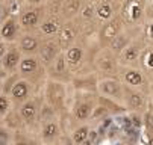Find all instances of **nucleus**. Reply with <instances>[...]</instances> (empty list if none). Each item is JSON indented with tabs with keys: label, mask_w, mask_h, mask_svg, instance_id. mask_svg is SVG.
I'll return each mask as SVG.
<instances>
[{
	"label": "nucleus",
	"mask_w": 153,
	"mask_h": 145,
	"mask_svg": "<svg viewBox=\"0 0 153 145\" xmlns=\"http://www.w3.org/2000/svg\"><path fill=\"white\" fill-rule=\"evenodd\" d=\"M94 65L99 73H102L106 77H117L118 74V56L112 53L109 49H103L99 52V54L94 59Z\"/></svg>",
	"instance_id": "20e7f679"
},
{
	"label": "nucleus",
	"mask_w": 153,
	"mask_h": 145,
	"mask_svg": "<svg viewBox=\"0 0 153 145\" xmlns=\"http://www.w3.org/2000/svg\"><path fill=\"white\" fill-rule=\"evenodd\" d=\"M73 85L76 89H85V91H97V76L96 74H86L83 77H73Z\"/></svg>",
	"instance_id": "5701e85b"
},
{
	"label": "nucleus",
	"mask_w": 153,
	"mask_h": 145,
	"mask_svg": "<svg viewBox=\"0 0 153 145\" xmlns=\"http://www.w3.org/2000/svg\"><path fill=\"white\" fill-rule=\"evenodd\" d=\"M82 5H83V0H64L59 9V14L65 21L67 20H74L79 15Z\"/></svg>",
	"instance_id": "f3484780"
},
{
	"label": "nucleus",
	"mask_w": 153,
	"mask_h": 145,
	"mask_svg": "<svg viewBox=\"0 0 153 145\" xmlns=\"http://www.w3.org/2000/svg\"><path fill=\"white\" fill-rule=\"evenodd\" d=\"M147 46V41L143 35V30L130 41V43L124 47V50L118 54V62L120 65H130V67H137L138 65V59L144 47Z\"/></svg>",
	"instance_id": "7ed1b4c3"
},
{
	"label": "nucleus",
	"mask_w": 153,
	"mask_h": 145,
	"mask_svg": "<svg viewBox=\"0 0 153 145\" xmlns=\"http://www.w3.org/2000/svg\"><path fill=\"white\" fill-rule=\"evenodd\" d=\"M59 136H61V127H59V124L55 119H49V121L42 122L41 139L44 141V142H47V144L56 142Z\"/></svg>",
	"instance_id": "2eb2a0df"
},
{
	"label": "nucleus",
	"mask_w": 153,
	"mask_h": 145,
	"mask_svg": "<svg viewBox=\"0 0 153 145\" xmlns=\"http://www.w3.org/2000/svg\"><path fill=\"white\" fill-rule=\"evenodd\" d=\"M9 109H11V101L6 94H2L0 95V115H5Z\"/></svg>",
	"instance_id": "f704fd0d"
},
{
	"label": "nucleus",
	"mask_w": 153,
	"mask_h": 145,
	"mask_svg": "<svg viewBox=\"0 0 153 145\" xmlns=\"http://www.w3.org/2000/svg\"><path fill=\"white\" fill-rule=\"evenodd\" d=\"M147 0H123L120 5V17L126 26H140L146 18Z\"/></svg>",
	"instance_id": "f257e3e1"
},
{
	"label": "nucleus",
	"mask_w": 153,
	"mask_h": 145,
	"mask_svg": "<svg viewBox=\"0 0 153 145\" xmlns=\"http://www.w3.org/2000/svg\"><path fill=\"white\" fill-rule=\"evenodd\" d=\"M47 70L50 71L49 76L53 80H59V82H71L73 76L70 73L68 64H67V59H65L64 50L59 52V54L55 57V60L47 67Z\"/></svg>",
	"instance_id": "6e6552de"
},
{
	"label": "nucleus",
	"mask_w": 153,
	"mask_h": 145,
	"mask_svg": "<svg viewBox=\"0 0 153 145\" xmlns=\"http://www.w3.org/2000/svg\"><path fill=\"white\" fill-rule=\"evenodd\" d=\"M38 47H39V39L35 36V35H25L21 36L20 39V50L21 53H26V54H33L38 52Z\"/></svg>",
	"instance_id": "393cba45"
},
{
	"label": "nucleus",
	"mask_w": 153,
	"mask_h": 145,
	"mask_svg": "<svg viewBox=\"0 0 153 145\" xmlns=\"http://www.w3.org/2000/svg\"><path fill=\"white\" fill-rule=\"evenodd\" d=\"M46 101L50 107H53L55 110H61L64 109L65 105V86H64V82L59 80H53L49 79L47 83H46V92H44Z\"/></svg>",
	"instance_id": "423d86ee"
},
{
	"label": "nucleus",
	"mask_w": 153,
	"mask_h": 145,
	"mask_svg": "<svg viewBox=\"0 0 153 145\" xmlns=\"http://www.w3.org/2000/svg\"><path fill=\"white\" fill-rule=\"evenodd\" d=\"M93 107H94L93 103H90V101H77L73 109V115L77 121H86V119H90Z\"/></svg>",
	"instance_id": "a878e982"
},
{
	"label": "nucleus",
	"mask_w": 153,
	"mask_h": 145,
	"mask_svg": "<svg viewBox=\"0 0 153 145\" xmlns=\"http://www.w3.org/2000/svg\"><path fill=\"white\" fill-rule=\"evenodd\" d=\"M32 2H36V0H32Z\"/></svg>",
	"instance_id": "79ce46f5"
},
{
	"label": "nucleus",
	"mask_w": 153,
	"mask_h": 145,
	"mask_svg": "<svg viewBox=\"0 0 153 145\" xmlns=\"http://www.w3.org/2000/svg\"><path fill=\"white\" fill-rule=\"evenodd\" d=\"M117 77L123 82L124 85H127V86L141 89V91H144L146 94L149 92L150 83H149L147 74H146L141 68L130 67V65H120V67H118V74H117Z\"/></svg>",
	"instance_id": "f03ea898"
},
{
	"label": "nucleus",
	"mask_w": 153,
	"mask_h": 145,
	"mask_svg": "<svg viewBox=\"0 0 153 145\" xmlns=\"http://www.w3.org/2000/svg\"><path fill=\"white\" fill-rule=\"evenodd\" d=\"M29 94H30V88H29V82L27 80H23V79H18L15 83L12 85L11 91H9V95L12 97L14 101L17 103H23L29 98Z\"/></svg>",
	"instance_id": "6ab92c4d"
},
{
	"label": "nucleus",
	"mask_w": 153,
	"mask_h": 145,
	"mask_svg": "<svg viewBox=\"0 0 153 145\" xmlns=\"http://www.w3.org/2000/svg\"><path fill=\"white\" fill-rule=\"evenodd\" d=\"M65 59H67V64L71 70H77L83 60V47L80 44H71L70 47H67L64 50Z\"/></svg>",
	"instance_id": "4468645a"
},
{
	"label": "nucleus",
	"mask_w": 153,
	"mask_h": 145,
	"mask_svg": "<svg viewBox=\"0 0 153 145\" xmlns=\"http://www.w3.org/2000/svg\"><path fill=\"white\" fill-rule=\"evenodd\" d=\"M143 35L147 43H153V20H149V23L143 27Z\"/></svg>",
	"instance_id": "72a5a7b5"
},
{
	"label": "nucleus",
	"mask_w": 153,
	"mask_h": 145,
	"mask_svg": "<svg viewBox=\"0 0 153 145\" xmlns=\"http://www.w3.org/2000/svg\"><path fill=\"white\" fill-rule=\"evenodd\" d=\"M146 18L153 20V0H152V3L147 6V9H146Z\"/></svg>",
	"instance_id": "4c0bfd02"
},
{
	"label": "nucleus",
	"mask_w": 153,
	"mask_h": 145,
	"mask_svg": "<svg viewBox=\"0 0 153 145\" xmlns=\"http://www.w3.org/2000/svg\"><path fill=\"white\" fill-rule=\"evenodd\" d=\"M38 112H39L38 103L35 100H29V98L26 101H23V105H21V107H20V115L25 119L26 124L35 122L38 119Z\"/></svg>",
	"instance_id": "412c9836"
},
{
	"label": "nucleus",
	"mask_w": 153,
	"mask_h": 145,
	"mask_svg": "<svg viewBox=\"0 0 153 145\" xmlns=\"http://www.w3.org/2000/svg\"><path fill=\"white\" fill-rule=\"evenodd\" d=\"M42 14H44V8H30L27 11H25L20 17V24L21 27L25 29H33L39 24L41 18H42Z\"/></svg>",
	"instance_id": "f8f14e48"
},
{
	"label": "nucleus",
	"mask_w": 153,
	"mask_h": 145,
	"mask_svg": "<svg viewBox=\"0 0 153 145\" xmlns=\"http://www.w3.org/2000/svg\"><path fill=\"white\" fill-rule=\"evenodd\" d=\"M2 3H3V0H0V8H2Z\"/></svg>",
	"instance_id": "ea45409f"
},
{
	"label": "nucleus",
	"mask_w": 153,
	"mask_h": 145,
	"mask_svg": "<svg viewBox=\"0 0 153 145\" xmlns=\"http://www.w3.org/2000/svg\"><path fill=\"white\" fill-rule=\"evenodd\" d=\"M17 32H18V23L15 18H6L2 27H0V36L6 43H12L17 38Z\"/></svg>",
	"instance_id": "4be33fe9"
},
{
	"label": "nucleus",
	"mask_w": 153,
	"mask_h": 145,
	"mask_svg": "<svg viewBox=\"0 0 153 145\" xmlns=\"http://www.w3.org/2000/svg\"><path fill=\"white\" fill-rule=\"evenodd\" d=\"M96 9H97V3L96 2H88L82 5V9H80V17L83 20H93L96 17Z\"/></svg>",
	"instance_id": "c756f323"
},
{
	"label": "nucleus",
	"mask_w": 153,
	"mask_h": 145,
	"mask_svg": "<svg viewBox=\"0 0 153 145\" xmlns=\"http://www.w3.org/2000/svg\"><path fill=\"white\" fill-rule=\"evenodd\" d=\"M143 127L144 133L153 138V103H147V107L143 112Z\"/></svg>",
	"instance_id": "cd10ccee"
},
{
	"label": "nucleus",
	"mask_w": 153,
	"mask_h": 145,
	"mask_svg": "<svg viewBox=\"0 0 153 145\" xmlns=\"http://www.w3.org/2000/svg\"><path fill=\"white\" fill-rule=\"evenodd\" d=\"M138 65L146 74L153 73V47L152 46L144 47V50L141 52L140 59H138Z\"/></svg>",
	"instance_id": "b1692460"
},
{
	"label": "nucleus",
	"mask_w": 153,
	"mask_h": 145,
	"mask_svg": "<svg viewBox=\"0 0 153 145\" xmlns=\"http://www.w3.org/2000/svg\"><path fill=\"white\" fill-rule=\"evenodd\" d=\"M88 132H90V127H88V126H80V127H77V129L71 133V141H73V144H83V142L86 141Z\"/></svg>",
	"instance_id": "c85d7f7f"
},
{
	"label": "nucleus",
	"mask_w": 153,
	"mask_h": 145,
	"mask_svg": "<svg viewBox=\"0 0 153 145\" xmlns=\"http://www.w3.org/2000/svg\"><path fill=\"white\" fill-rule=\"evenodd\" d=\"M5 124H6V127L8 129H14V130H18L23 127V124H25V119L21 118L20 112L17 110H8L5 113Z\"/></svg>",
	"instance_id": "bb28decb"
},
{
	"label": "nucleus",
	"mask_w": 153,
	"mask_h": 145,
	"mask_svg": "<svg viewBox=\"0 0 153 145\" xmlns=\"http://www.w3.org/2000/svg\"><path fill=\"white\" fill-rule=\"evenodd\" d=\"M108 115H111V113H109L108 112V109L103 106V105H100V103H99V105L97 106H94L93 107V112H91V115H90V119H103L105 116H108Z\"/></svg>",
	"instance_id": "7c9ffc66"
},
{
	"label": "nucleus",
	"mask_w": 153,
	"mask_h": 145,
	"mask_svg": "<svg viewBox=\"0 0 153 145\" xmlns=\"http://www.w3.org/2000/svg\"><path fill=\"white\" fill-rule=\"evenodd\" d=\"M20 60H21V50H20L17 46L11 44V47L6 49V52H5V54H3V57H2V65H3V68L8 70V71H12V70H15V68L18 67Z\"/></svg>",
	"instance_id": "a211bd4d"
},
{
	"label": "nucleus",
	"mask_w": 153,
	"mask_h": 145,
	"mask_svg": "<svg viewBox=\"0 0 153 145\" xmlns=\"http://www.w3.org/2000/svg\"><path fill=\"white\" fill-rule=\"evenodd\" d=\"M62 49L59 47L58 41L55 39H46L44 43H39V47H38V54H39V62L46 68L55 60V57L59 54Z\"/></svg>",
	"instance_id": "9b49d317"
},
{
	"label": "nucleus",
	"mask_w": 153,
	"mask_h": 145,
	"mask_svg": "<svg viewBox=\"0 0 153 145\" xmlns=\"http://www.w3.org/2000/svg\"><path fill=\"white\" fill-rule=\"evenodd\" d=\"M64 0H47V6H46V11L49 15H56L59 14V9H61V5H62Z\"/></svg>",
	"instance_id": "2f4dec72"
},
{
	"label": "nucleus",
	"mask_w": 153,
	"mask_h": 145,
	"mask_svg": "<svg viewBox=\"0 0 153 145\" xmlns=\"http://www.w3.org/2000/svg\"><path fill=\"white\" fill-rule=\"evenodd\" d=\"M0 41H2V36H0Z\"/></svg>",
	"instance_id": "a19ab883"
},
{
	"label": "nucleus",
	"mask_w": 153,
	"mask_h": 145,
	"mask_svg": "<svg viewBox=\"0 0 153 145\" xmlns=\"http://www.w3.org/2000/svg\"><path fill=\"white\" fill-rule=\"evenodd\" d=\"M115 11H117V6L114 3V0H102V2L97 3L96 17L100 23H105L115 15Z\"/></svg>",
	"instance_id": "aec40b11"
},
{
	"label": "nucleus",
	"mask_w": 153,
	"mask_h": 145,
	"mask_svg": "<svg viewBox=\"0 0 153 145\" xmlns=\"http://www.w3.org/2000/svg\"><path fill=\"white\" fill-rule=\"evenodd\" d=\"M100 141V138H99V133L96 132V130H90L88 132V136H86V141L83 142L85 145H91V144H97Z\"/></svg>",
	"instance_id": "c9c22d12"
},
{
	"label": "nucleus",
	"mask_w": 153,
	"mask_h": 145,
	"mask_svg": "<svg viewBox=\"0 0 153 145\" xmlns=\"http://www.w3.org/2000/svg\"><path fill=\"white\" fill-rule=\"evenodd\" d=\"M5 52H6V43L5 41H0V62H2V57H3Z\"/></svg>",
	"instance_id": "58836bf2"
},
{
	"label": "nucleus",
	"mask_w": 153,
	"mask_h": 145,
	"mask_svg": "<svg viewBox=\"0 0 153 145\" xmlns=\"http://www.w3.org/2000/svg\"><path fill=\"white\" fill-rule=\"evenodd\" d=\"M97 91L118 103H123V82L118 77H105L97 82Z\"/></svg>",
	"instance_id": "0eeeda50"
},
{
	"label": "nucleus",
	"mask_w": 153,
	"mask_h": 145,
	"mask_svg": "<svg viewBox=\"0 0 153 145\" xmlns=\"http://www.w3.org/2000/svg\"><path fill=\"white\" fill-rule=\"evenodd\" d=\"M9 141H11V133L8 127L0 126V144H8Z\"/></svg>",
	"instance_id": "e433bc0d"
},
{
	"label": "nucleus",
	"mask_w": 153,
	"mask_h": 145,
	"mask_svg": "<svg viewBox=\"0 0 153 145\" xmlns=\"http://www.w3.org/2000/svg\"><path fill=\"white\" fill-rule=\"evenodd\" d=\"M126 27V23L123 21V18L118 15H114L111 20L105 21V24L102 26V30H100V43L103 46H108V43L111 41L117 33H120L123 29Z\"/></svg>",
	"instance_id": "1a4fd4ad"
},
{
	"label": "nucleus",
	"mask_w": 153,
	"mask_h": 145,
	"mask_svg": "<svg viewBox=\"0 0 153 145\" xmlns=\"http://www.w3.org/2000/svg\"><path fill=\"white\" fill-rule=\"evenodd\" d=\"M64 18L59 17L58 14L56 15H49L46 20H42V23L39 26V32L46 36H52V35H56L59 32V29L62 27V23Z\"/></svg>",
	"instance_id": "dca6fc26"
},
{
	"label": "nucleus",
	"mask_w": 153,
	"mask_h": 145,
	"mask_svg": "<svg viewBox=\"0 0 153 145\" xmlns=\"http://www.w3.org/2000/svg\"><path fill=\"white\" fill-rule=\"evenodd\" d=\"M77 33H79V26H76L73 23V20H67V23L62 24V27L59 29V32L56 33L58 38V44L62 50H65L67 47H70L71 44L76 43L77 39Z\"/></svg>",
	"instance_id": "9d476101"
},
{
	"label": "nucleus",
	"mask_w": 153,
	"mask_h": 145,
	"mask_svg": "<svg viewBox=\"0 0 153 145\" xmlns=\"http://www.w3.org/2000/svg\"><path fill=\"white\" fill-rule=\"evenodd\" d=\"M41 70V65H39V60L35 57V56H32V54H27V56H25V57H21V60H20V64H18V74L20 76H23V77H32V76H35L38 71Z\"/></svg>",
	"instance_id": "ddd939ff"
},
{
	"label": "nucleus",
	"mask_w": 153,
	"mask_h": 145,
	"mask_svg": "<svg viewBox=\"0 0 153 145\" xmlns=\"http://www.w3.org/2000/svg\"><path fill=\"white\" fill-rule=\"evenodd\" d=\"M20 79V74L17 73V74H14V76H9V77H6V80L3 82V86H2V91H3V94H9V91H11V88H12V85L15 83V82Z\"/></svg>",
	"instance_id": "473e14b6"
},
{
	"label": "nucleus",
	"mask_w": 153,
	"mask_h": 145,
	"mask_svg": "<svg viewBox=\"0 0 153 145\" xmlns=\"http://www.w3.org/2000/svg\"><path fill=\"white\" fill-rule=\"evenodd\" d=\"M147 94L141 89L127 86L123 83V105L129 112H144L147 107Z\"/></svg>",
	"instance_id": "39448f33"
}]
</instances>
